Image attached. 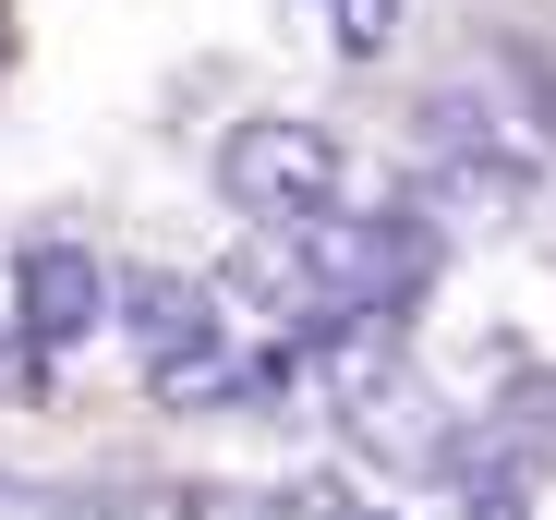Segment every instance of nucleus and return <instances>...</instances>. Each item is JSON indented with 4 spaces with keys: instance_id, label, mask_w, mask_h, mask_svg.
I'll list each match as a JSON object with an SVG mask.
<instances>
[{
    "instance_id": "2",
    "label": "nucleus",
    "mask_w": 556,
    "mask_h": 520,
    "mask_svg": "<svg viewBox=\"0 0 556 520\" xmlns=\"http://www.w3.org/2000/svg\"><path fill=\"white\" fill-rule=\"evenodd\" d=\"M13 291H25V339H37V352L98 339V315L122 303V279H110L85 242H25V254H13Z\"/></svg>"
},
{
    "instance_id": "3",
    "label": "nucleus",
    "mask_w": 556,
    "mask_h": 520,
    "mask_svg": "<svg viewBox=\"0 0 556 520\" xmlns=\"http://www.w3.org/2000/svg\"><path fill=\"white\" fill-rule=\"evenodd\" d=\"M327 13H339V49H351V61H376L388 25H400V0H327Z\"/></svg>"
},
{
    "instance_id": "1",
    "label": "nucleus",
    "mask_w": 556,
    "mask_h": 520,
    "mask_svg": "<svg viewBox=\"0 0 556 520\" xmlns=\"http://www.w3.org/2000/svg\"><path fill=\"white\" fill-rule=\"evenodd\" d=\"M218 194H230L242 218H315V206L339 194V145H327L315 122H230Z\"/></svg>"
}]
</instances>
